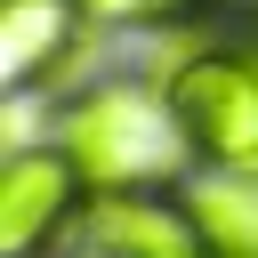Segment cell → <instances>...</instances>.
<instances>
[{
	"label": "cell",
	"instance_id": "obj_1",
	"mask_svg": "<svg viewBox=\"0 0 258 258\" xmlns=\"http://www.w3.org/2000/svg\"><path fill=\"white\" fill-rule=\"evenodd\" d=\"M177 137H185L177 113H169L161 97L129 89V81L89 89V97L64 113V153H73V169H81L97 194H145V185H161L169 161H177Z\"/></svg>",
	"mask_w": 258,
	"mask_h": 258
},
{
	"label": "cell",
	"instance_id": "obj_2",
	"mask_svg": "<svg viewBox=\"0 0 258 258\" xmlns=\"http://www.w3.org/2000/svg\"><path fill=\"white\" fill-rule=\"evenodd\" d=\"M169 113L194 153H210L234 177H258V56L202 48L169 73Z\"/></svg>",
	"mask_w": 258,
	"mask_h": 258
},
{
	"label": "cell",
	"instance_id": "obj_3",
	"mask_svg": "<svg viewBox=\"0 0 258 258\" xmlns=\"http://www.w3.org/2000/svg\"><path fill=\"white\" fill-rule=\"evenodd\" d=\"M81 169H73V153L56 145V153H16L8 169H0V250L8 258H40L48 242H56V226L73 218V202H81Z\"/></svg>",
	"mask_w": 258,
	"mask_h": 258
},
{
	"label": "cell",
	"instance_id": "obj_4",
	"mask_svg": "<svg viewBox=\"0 0 258 258\" xmlns=\"http://www.w3.org/2000/svg\"><path fill=\"white\" fill-rule=\"evenodd\" d=\"M73 32H81L73 0H0V73H8V89L48 81L56 56L73 48Z\"/></svg>",
	"mask_w": 258,
	"mask_h": 258
},
{
	"label": "cell",
	"instance_id": "obj_5",
	"mask_svg": "<svg viewBox=\"0 0 258 258\" xmlns=\"http://www.w3.org/2000/svg\"><path fill=\"white\" fill-rule=\"evenodd\" d=\"M185 210H194V226H202V242H210L218 258H258V185H250V177L226 169V177L194 185Z\"/></svg>",
	"mask_w": 258,
	"mask_h": 258
},
{
	"label": "cell",
	"instance_id": "obj_6",
	"mask_svg": "<svg viewBox=\"0 0 258 258\" xmlns=\"http://www.w3.org/2000/svg\"><path fill=\"white\" fill-rule=\"evenodd\" d=\"M97 16H121V24H177L185 8H202V0H89Z\"/></svg>",
	"mask_w": 258,
	"mask_h": 258
}]
</instances>
